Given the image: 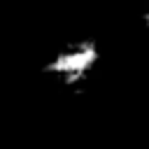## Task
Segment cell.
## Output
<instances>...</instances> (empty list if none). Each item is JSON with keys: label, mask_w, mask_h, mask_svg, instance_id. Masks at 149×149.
<instances>
[{"label": "cell", "mask_w": 149, "mask_h": 149, "mask_svg": "<svg viewBox=\"0 0 149 149\" xmlns=\"http://www.w3.org/2000/svg\"><path fill=\"white\" fill-rule=\"evenodd\" d=\"M98 61H100L98 44L91 40H77L68 42L54 54L49 72L63 84H79L95 70Z\"/></svg>", "instance_id": "6da1fadb"}]
</instances>
